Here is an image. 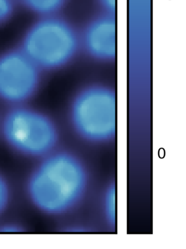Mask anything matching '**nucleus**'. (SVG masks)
Segmentation results:
<instances>
[{"label": "nucleus", "instance_id": "9d476101", "mask_svg": "<svg viewBox=\"0 0 186 249\" xmlns=\"http://www.w3.org/2000/svg\"><path fill=\"white\" fill-rule=\"evenodd\" d=\"M15 7L16 0H0V24L10 19Z\"/></svg>", "mask_w": 186, "mask_h": 249}, {"label": "nucleus", "instance_id": "20e7f679", "mask_svg": "<svg viewBox=\"0 0 186 249\" xmlns=\"http://www.w3.org/2000/svg\"><path fill=\"white\" fill-rule=\"evenodd\" d=\"M2 132L9 146L21 155L43 158L53 152L58 140L54 122L32 108L17 107L7 113Z\"/></svg>", "mask_w": 186, "mask_h": 249}, {"label": "nucleus", "instance_id": "9b49d317", "mask_svg": "<svg viewBox=\"0 0 186 249\" xmlns=\"http://www.w3.org/2000/svg\"><path fill=\"white\" fill-rule=\"evenodd\" d=\"M98 1L106 12L115 14L116 0H98Z\"/></svg>", "mask_w": 186, "mask_h": 249}, {"label": "nucleus", "instance_id": "7ed1b4c3", "mask_svg": "<svg viewBox=\"0 0 186 249\" xmlns=\"http://www.w3.org/2000/svg\"><path fill=\"white\" fill-rule=\"evenodd\" d=\"M70 116L73 127L86 141H110L115 137L116 130L115 92L102 86L81 90L73 101Z\"/></svg>", "mask_w": 186, "mask_h": 249}, {"label": "nucleus", "instance_id": "f03ea898", "mask_svg": "<svg viewBox=\"0 0 186 249\" xmlns=\"http://www.w3.org/2000/svg\"><path fill=\"white\" fill-rule=\"evenodd\" d=\"M80 44L69 22L52 15L40 17L31 25L20 48L40 70H54L70 62Z\"/></svg>", "mask_w": 186, "mask_h": 249}, {"label": "nucleus", "instance_id": "f257e3e1", "mask_svg": "<svg viewBox=\"0 0 186 249\" xmlns=\"http://www.w3.org/2000/svg\"><path fill=\"white\" fill-rule=\"evenodd\" d=\"M83 163L67 152H52L31 171L26 193L32 204L44 214L61 215L82 201L88 185Z\"/></svg>", "mask_w": 186, "mask_h": 249}, {"label": "nucleus", "instance_id": "39448f33", "mask_svg": "<svg viewBox=\"0 0 186 249\" xmlns=\"http://www.w3.org/2000/svg\"><path fill=\"white\" fill-rule=\"evenodd\" d=\"M41 70L21 48L0 56V97L21 103L37 89Z\"/></svg>", "mask_w": 186, "mask_h": 249}, {"label": "nucleus", "instance_id": "423d86ee", "mask_svg": "<svg viewBox=\"0 0 186 249\" xmlns=\"http://www.w3.org/2000/svg\"><path fill=\"white\" fill-rule=\"evenodd\" d=\"M85 51L96 60L112 61L116 54L115 14L106 12L86 26L80 38Z\"/></svg>", "mask_w": 186, "mask_h": 249}, {"label": "nucleus", "instance_id": "0eeeda50", "mask_svg": "<svg viewBox=\"0 0 186 249\" xmlns=\"http://www.w3.org/2000/svg\"><path fill=\"white\" fill-rule=\"evenodd\" d=\"M28 10L40 17L56 15L67 0H18Z\"/></svg>", "mask_w": 186, "mask_h": 249}, {"label": "nucleus", "instance_id": "6e6552de", "mask_svg": "<svg viewBox=\"0 0 186 249\" xmlns=\"http://www.w3.org/2000/svg\"><path fill=\"white\" fill-rule=\"evenodd\" d=\"M104 218L109 224L114 225L116 220V195L114 185L111 184L104 192L102 200Z\"/></svg>", "mask_w": 186, "mask_h": 249}, {"label": "nucleus", "instance_id": "1a4fd4ad", "mask_svg": "<svg viewBox=\"0 0 186 249\" xmlns=\"http://www.w3.org/2000/svg\"><path fill=\"white\" fill-rule=\"evenodd\" d=\"M10 197V186L5 178L0 173V216L5 211Z\"/></svg>", "mask_w": 186, "mask_h": 249}]
</instances>
